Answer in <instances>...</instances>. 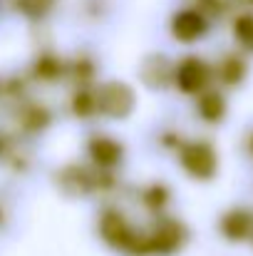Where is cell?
Returning a JSON list of instances; mask_svg holds the SVG:
<instances>
[{"mask_svg":"<svg viewBox=\"0 0 253 256\" xmlns=\"http://www.w3.org/2000/svg\"><path fill=\"white\" fill-rule=\"evenodd\" d=\"M97 110L109 117H127L134 107V92L124 82H107L97 94Z\"/></svg>","mask_w":253,"mask_h":256,"instance_id":"cell-1","label":"cell"},{"mask_svg":"<svg viewBox=\"0 0 253 256\" xmlns=\"http://www.w3.org/2000/svg\"><path fill=\"white\" fill-rule=\"evenodd\" d=\"M181 164L196 179H211L216 174V152L206 142H194L181 147Z\"/></svg>","mask_w":253,"mask_h":256,"instance_id":"cell-2","label":"cell"},{"mask_svg":"<svg viewBox=\"0 0 253 256\" xmlns=\"http://www.w3.org/2000/svg\"><path fill=\"white\" fill-rule=\"evenodd\" d=\"M99 232H102V239H104L109 246H114V249H127V252L139 254L137 236L132 234V229H129V224L124 222L122 214H117V212H107V214L102 216Z\"/></svg>","mask_w":253,"mask_h":256,"instance_id":"cell-3","label":"cell"},{"mask_svg":"<svg viewBox=\"0 0 253 256\" xmlns=\"http://www.w3.org/2000/svg\"><path fill=\"white\" fill-rule=\"evenodd\" d=\"M209 82V65L199 58H186L176 68V85L184 92H199Z\"/></svg>","mask_w":253,"mask_h":256,"instance_id":"cell-4","label":"cell"},{"mask_svg":"<svg viewBox=\"0 0 253 256\" xmlns=\"http://www.w3.org/2000/svg\"><path fill=\"white\" fill-rule=\"evenodd\" d=\"M184 242V229L176 222H162L157 226V232L144 239V252H154V254H171L174 249H179Z\"/></svg>","mask_w":253,"mask_h":256,"instance_id":"cell-5","label":"cell"},{"mask_svg":"<svg viewBox=\"0 0 253 256\" xmlns=\"http://www.w3.org/2000/svg\"><path fill=\"white\" fill-rule=\"evenodd\" d=\"M171 32L181 42H194L206 32V20L196 10H181L171 22Z\"/></svg>","mask_w":253,"mask_h":256,"instance_id":"cell-6","label":"cell"},{"mask_svg":"<svg viewBox=\"0 0 253 256\" xmlns=\"http://www.w3.org/2000/svg\"><path fill=\"white\" fill-rule=\"evenodd\" d=\"M251 229H253V219H251V214L244 212V209L229 212V214L224 216V222H221V232H224L231 242L246 239V236L251 234Z\"/></svg>","mask_w":253,"mask_h":256,"instance_id":"cell-7","label":"cell"},{"mask_svg":"<svg viewBox=\"0 0 253 256\" xmlns=\"http://www.w3.org/2000/svg\"><path fill=\"white\" fill-rule=\"evenodd\" d=\"M89 152H92V160H94L99 167H114V164L119 162V157H122V147H119L114 140H104V137L92 140Z\"/></svg>","mask_w":253,"mask_h":256,"instance_id":"cell-8","label":"cell"},{"mask_svg":"<svg viewBox=\"0 0 253 256\" xmlns=\"http://www.w3.org/2000/svg\"><path fill=\"white\" fill-rule=\"evenodd\" d=\"M226 112V104H224V97L219 92H206L201 100H199V114L206 120V122H219Z\"/></svg>","mask_w":253,"mask_h":256,"instance_id":"cell-9","label":"cell"},{"mask_svg":"<svg viewBox=\"0 0 253 256\" xmlns=\"http://www.w3.org/2000/svg\"><path fill=\"white\" fill-rule=\"evenodd\" d=\"M234 32H236V40H239L246 50H253V15H241V18L236 20Z\"/></svg>","mask_w":253,"mask_h":256,"instance_id":"cell-10","label":"cell"},{"mask_svg":"<svg viewBox=\"0 0 253 256\" xmlns=\"http://www.w3.org/2000/svg\"><path fill=\"white\" fill-rule=\"evenodd\" d=\"M52 0H17V8L22 12H27L30 18H40L47 8H50Z\"/></svg>","mask_w":253,"mask_h":256,"instance_id":"cell-11","label":"cell"},{"mask_svg":"<svg viewBox=\"0 0 253 256\" xmlns=\"http://www.w3.org/2000/svg\"><path fill=\"white\" fill-rule=\"evenodd\" d=\"M241 75H244V62L236 60V58L226 60V65H224V78H226L229 82H236V80H241Z\"/></svg>","mask_w":253,"mask_h":256,"instance_id":"cell-12","label":"cell"},{"mask_svg":"<svg viewBox=\"0 0 253 256\" xmlns=\"http://www.w3.org/2000/svg\"><path fill=\"white\" fill-rule=\"evenodd\" d=\"M75 110H77L80 114H89V112L94 110V104H92V100H89L87 94H82V97L75 100Z\"/></svg>","mask_w":253,"mask_h":256,"instance_id":"cell-13","label":"cell"}]
</instances>
